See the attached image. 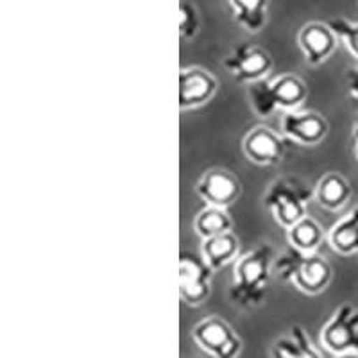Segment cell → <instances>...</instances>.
Masks as SVG:
<instances>
[{
	"instance_id": "ffe728a7",
	"label": "cell",
	"mask_w": 358,
	"mask_h": 358,
	"mask_svg": "<svg viewBox=\"0 0 358 358\" xmlns=\"http://www.w3.org/2000/svg\"><path fill=\"white\" fill-rule=\"evenodd\" d=\"M324 242V233L312 217L306 215L289 229V244L301 252H317Z\"/></svg>"
},
{
	"instance_id": "7402d4cb",
	"label": "cell",
	"mask_w": 358,
	"mask_h": 358,
	"mask_svg": "<svg viewBox=\"0 0 358 358\" xmlns=\"http://www.w3.org/2000/svg\"><path fill=\"white\" fill-rule=\"evenodd\" d=\"M326 24L330 25L334 33L346 43L350 52L355 57H358V24L348 22L346 18H330Z\"/></svg>"
},
{
	"instance_id": "5bb4252c",
	"label": "cell",
	"mask_w": 358,
	"mask_h": 358,
	"mask_svg": "<svg viewBox=\"0 0 358 358\" xmlns=\"http://www.w3.org/2000/svg\"><path fill=\"white\" fill-rule=\"evenodd\" d=\"M271 358H322V355L312 344L305 328L294 324L285 335L273 342Z\"/></svg>"
},
{
	"instance_id": "277c9868",
	"label": "cell",
	"mask_w": 358,
	"mask_h": 358,
	"mask_svg": "<svg viewBox=\"0 0 358 358\" xmlns=\"http://www.w3.org/2000/svg\"><path fill=\"white\" fill-rule=\"evenodd\" d=\"M315 197V192L297 178H280L267 188L264 197L265 206L271 210L276 222L290 229L306 217L308 203Z\"/></svg>"
},
{
	"instance_id": "4fadbf2b",
	"label": "cell",
	"mask_w": 358,
	"mask_h": 358,
	"mask_svg": "<svg viewBox=\"0 0 358 358\" xmlns=\"http://www.w3.org/2000/svg\"><path fill=\"white\" fill-rule=\"evenodd\" d=\"M338 36L334 33V29L322 22H310L303 25L297 36V43L305 56L306 63L312 66H319L330 59L331 54L337 49Z\"/></svg>"
},
{
	"instance_id": "8992f818",
	"label": "cell",
	"mask_w": 358,
	"mask_h": 358,
	"mask_svg": "<svg viewBox=\"0 0 358 358\" xmlns=\"http://www.w3.org/2000/svg\"><path fill=\"white\" fill-rule=\"evenodd\" d=\"M273 56L258 45L241 43L235 45L231 52L224 57V66L238 83H258L267 79L273 70Z\"/></svg>"
},
{
	"instance_id": "ba28073f",
	"label": "cell",
	"mask_w": 358,
	"mask_h": 358,
	"mask_svg": "<svg viewBox=\"0 0 358 358\" xmlns=\"http://www.w3.org/2000/svg\"><path fill=\"white\" fill-rule=\"evenodd\" d=\"M212 273L206 262L183 252L179 257V297L190 306L203 305L212 290Z\"/></svg>"
},
{
	"instance_id": "7a4b0ae2",
	"label": "cell",
	"mask_w": 358,
	"mask_h": 358,
	"mask_svg": "<svg viewBox=\"0 0 358 358\" xmlns=\"http://www.w3.org/2000/svg\"><path fill=\"white\" fill-rule=\"evenodd\" d=\"M274 273L308 296L324 292L331 281V267L324 257L297 251L292 245L274 260Z\"/></svg>"
},
{
	"instance_id": "cb8c5ba5",
	"label": "cell",
	"mask_w": 358,
	"mask_h": 358,
	"mask_svg": "<svg viewBox=\"0 0 358 358\" xmlns=\"http://www.w3.org/2000/svg\"><path fill=\"white\" fill-rule=\"evenodd\" d=\"M353 136H355V151H357V158H358V120L355 122V127H353Z\"/></svg>"
},
{
	"instance_id": "5b68a950",
	"label": "cell",
	"mask_w": 358,
	"mask_h": 358,
	"mask_svg": "<svg viewBox=\"0 0 358 358\" xmlns=\"http://www.w3.org/2000/svg\"><path fill=\"white\" fill-rule=\"evenodd\" d=\"M192 338L213 358H241L242 341L222 317H204L194 326Z\"/></svg>"
},
{
	"instance_id": "ac0fdd59",
	"label": "cell",
	"mask_w": 358,
	"mask_h": 358,
	"mask_svg": "<svg viewBox=\"0 0 358 358\" xmlns=\"http://www.w3.org/2000/svg\"><path fill=\"white\" fill-rule=\"evenodd\" d=\"M235 20L249 31L260 33L267 24L268 0H229Z\"/></svg>"
},
{
	"instance_id": "603a6c76",
	"label": "cell",
	"mask_w": 358,
	"mask_h": 358,
	"mask_svg": "<svg viewBox=\"0 0 358 358\" xmlns=\"http://www.w3.org/2000/svg\"><path fill=\"white\" fill-rule=\"evenodd\" d=\"M348 90H350V95L358 102V69H351L346 76Z\"/></svg>"
},
{
	"instance_id": "9a60e30c",
	"label": "cell",
	"mask_w": 358,
	"mask_h": 358,
	"mask_svg": "<svg viewBox=\"0 0 358 358\" xmlns=\"http://www.w3.org/2000/svg\"><path fill=\"white\" fill-rule=\"evenodd\" d=\"M313 192H315L317 203L330 212H337V210L346 206L351 199V194H353L348 179L338 172H328V174L322 176Z\"/></svg>"
},
{
	"instance_id": "9c48e42d",
	"label": "cell",
	"mask_w": 358,
	"mask_h": 358,
	"mask_svg": "<svg viewBox=\"0 0 358 358\" xmlns=\"http://www.w3.org/2000/svg\"><path fill=\"white\" fill-rule=\"evenodd\" d=\"M219 83L215 76L201 66L179 70V110H194L212 101Z\"/></svg>"
},
{
	"instance_id": "3957f363",
	"label": "cell",
	"mask_w": 358,
	"mask_h": 358,
	"mask_svg": "<svg viewBox=\"0 0 358 358\" xmlns=\"http://www.w3.org/2000/svg\"><path fill=\"white\" fill-rule=\"evenodd\" d=\"M308 97L305 83L292 73H283L274 79H262L249 85L248 99L252 111L267 118L278 110L296 111Z\"/></svg>"
},
{
	"instance_id": "6da1fadb",
	"label": "cell",
	"mask_w": 358,
	"mask_h": 358,
	"mask_svg": "<svg viewBox=\"0 0 358 358\" xmlns=\"http://www.w3.org/2000/svg\"><path fill=\"white\" fill-rule=\"evenodd\" d=\"M274 271V251L271 244H260L236 262L231 285V299L242 308H255L265 301Z\"/></svg>"
},
{
	"instance_id": "2e32d148",
	"label": "cell",
	"mask_w": 358,
	"mask_h": 358,
	"mask_svg": "<svg viewBox=\"0 0 358 358\" xmlns=\"http://www.w3.org/2000/svg\"><path fill=\"white\" fill-rule=\"evenodd\" d=\"M328 242L342 257L358 255V206L342 217L328 233Z\"/></svg>"
},
{
	"instance_id": "8fae6325",
	"label": "cell",
	"mask_w": 358,
	"mask_h": 358,
	"mask_svg": "<svg viewBox=\"0 0 358 358\" xmlns=\"http://www.w3.org/2000/svg\"><path fill=\"white\" fill-rule=\"evenodd\" d=\"M196 190L208 206L228 208L241 197L242 187L235 174L224 169H212L201 176Z\"/></svg>"
},
{
	"instance_id": "30bf717a",
	"label": "cell",
	"mask_w": 358,
	"mask_h": 358,
	"mask_svg": "<svg viewBox=\"0 0 358 358\" xmlns=\"http://www.w3.org/2000/svg\"><path fill=\"white\" fill-rule=\"evenodd\" d=\"M328 120L315 111H285L281 117V133L299 145H317L328 134Z\"/></svg>"
},
{
	"instance_id": "d4e9b609",
	"label": "cell",
	"mask_w": 358,
	"mask_h": 358,
	"mask_svg": "<svg viewBox=\"0 0 358 358\" xmlns=\"http://www.w3.org/2000/svg\"><path fill=\"white\" fill-rule=\"evenodd\" d=\"M335 358H358V353H342V355H335Z\"/></svg>"
},
{
	"instance_id": "52a82bcc",
	"label": "cell",
	"mask_w": 358,
	"mask_h": 358,
	"mask_svg": "<svg viewBox=\"0 0 358 358\" xmlns=\"http://www.w3.org/2000/svg\"><path fill=\"white\" fill-rule=\"evenodd\" d=\"M321 342L334 355L358 353V308L344 303L321 331Z\"/></svg>"
},
{
	"instance_id": "d6986e66",
	"label": "cell",
	"mask_w": 358,
	"mask_h": 358,
	"mask_svg": "<svg viewBox=\"0 0 358 358\" xmlns=\"http://www.w3.org/2000/svg\"><path fill=\"white\" fill-rule=\"evenodd\" d=\"M194 229L203 241L217 235H224V233H229L233 229L231 215L226 208L206 206L194 219Z\"/></svg>"
},
{
	"instance_id": "44dd1931",
	"label": "cell",
	"mask_w": 358,
	"mask_h": 358,
	"mask_svg": "<svg viewBox=\"0 0 358 358\" xmlns=\"http://www.w3.org/2000/svg\"><path fill=\"white\" fill-rule=\"evenodd\" d=\"M197 33H199V13L192 2L181 0V6H179V36L183 40H192V38H196Z\"/></svg>"
},
{
	"instance_id": "7c38bea8",
	"label": "cell",
	"mask_w": 358,
	"mask_h": 358,
	"mask_svg": "<svg viewBox=\"0 0 358 358\" xmlns=\"http://www.w3.org/2000/svg\"><path fill=\"white\" fill-rule=\"evenodd\" d=\"M242 149L249 162L260 167H274L285 155V142L280 134L268 127L258 126L244 136Z\"/></svg>"
},
{
	"instance_id": "e0dca14e",
	"label": "cell",
	"mask_w": 358,
	"mask_h": 358,
	"mask_svg": "<svg viewBox=\"0 0 358 358\" xmlns=\"http://www.w3.org/2000/svg\"><path fill=\"white\" fill-rule=\"evenodd\" d=\"M238 257V241L231 231L203 241V260L212 271L226 267Z\"/></svg>"
}]
</instances>
